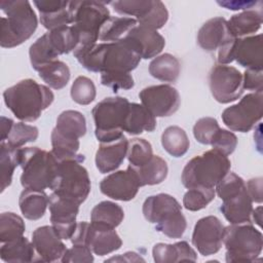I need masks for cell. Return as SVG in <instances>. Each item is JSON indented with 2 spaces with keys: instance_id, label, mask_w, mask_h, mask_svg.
<instances>
[{
  "instance_id": "cell-22",
  "label": "cell",
  "mask_w": 263,
  "mask_h": 263,
  "mask_svg": "<svg viewBox=\"0 0 263 263\" xmlns=\"http://www.w3.org/2000/svg\"><path fill=\"white\" fill-rule=\"evenodd\" d=\"M232 38L235 37L230 33L227 21L221 16L206 21L197 33V43L205 51H215Z\"/></svg>"
},
{
  "instance_id": "cell-14",
  "label": "cell",
  "mask_w": 263,
  "mask_h": 263,
  "mask_svg": "<svg viewBox=\"0 0 263 263\" xmlns=\"http://www.w3.org/2000/svg\"><path fill=\"white\" fill-rule=\"evenodd\" d=\"M79 205L78 202L54 192L49 195L50 222L62 239H70L73 235L77 225Z\"/></svg>"
},
{
  "instance_id": "cell-2",
  "label": "cell",
  "mask_w": 263,
  "mask_h": 263,
  "mask_svg": "<svg viewBox=\"0 0 263 263\" xmlns=\"http://www.w3.org/2000/svg\"><path fill=\"white\" fill-rule=\"evenodd\" d=\"M3 99L6 107L17 119L33 122L52 104L54 95L49 87L28 78L6 88Z\"/></svg>"
},
{
  "instance_id": "cell-29",
  "label": "cell",
  "mask_w": 263,
  "mask_h": 263,
  "mask_svg": "<svg viewBox=\"0 0 263 263\" xmlns=\"http://www.w3.org/2000/svg\"><path fill=\"white\" fill-rule=\"evenodd\" d=\"M227 25L235 38H242L255 34L262 25V13L258 10L248 9L233 14Z\"/></svg>"
},
{
  "instance_id": "cell-13",
  "label": "cell",
  "mask_w": 263,
  "mask_h": 263,
  "mask_svg": "<svg viewBox=\"0 0 263 263\" xmlns=\"http://www.w3.org/2000/svg\"><path fill=\"white\" fill-rule=\"evenodd\" d=\"M142 105L154 117H167L175 114L181 104L179 91L170 84L151 85L139 92Z\"/></svg>"
},
{
  "instance_id": "cell-21",
  "label": "cell",
  "mask_w": 263,
  "mask_h": 263,
  "mask_svg": "<svg viewBox=\"0 0 263 263\" xmlns=\"http://www.w3.org/2000/svg\"><path fill=\"white\" fill-rule=\"evenodd\" d=\"M128 148V140L123 135L121 138L101 143L96 153V166L101 174H107L117 170L123 162Z\"/></svg>"
},
{
  "instance_id": "cell-7",
  "label": "cell",
  "mask_w": 263,
  "mask_h": 263,
  "mask_svg": "<svg viewBox=\"0 0 263 263\" xmlns=\"http://www.w3.org/2000/svg\"><path fill=\"white\" fill-rule=\"evenodd\" d=\"M223 243L227 262H254L262 252L263 235L252 223L224 227Z\"/></svg>"
},
{
  "instance_id": "cell-15",
  "label": "cell",
  "mask_w": 263,
  "mask_h": 263,
  "mask_svg": "<svg viewBox=\"0 0 263 263\" xmlns=\"http://www.w3.org/2000/svg\"><path fill=\"white\" fill-rule=\"evenodd\" d=\"M224 226L216 216L199 219L193 228L192 245L202 256L218 253L223 243Z\"/></svg>"
},
{
  "instance_id": "cell-52",
  "label": "cell",
  "mask_w": 263,
  "mask_h": 263,
  "mask_svg": "<svg viewBox=\"0 0 263 263\" xmlns=\"http://www.w3.org/2000/svg\"><path fill=\"white\" fill-rule=\"evenodd\" d=\"M246 187L253 202L255 201V202L261 203L262 202V178L258 177V178H253L249 180L248 183L246 184Z\"/></svg>"
},
{
  "instance_id": "cell-36",
  "label": "cell",
  "mask_w": 263,
  "mask_h": 263,
  "mask_svg": "<svg viewBox=\"0 0 263 263\" xmlns=\"http://www.w3.org/2000/svg\"><path fill=\"white\" fill-rule=\"evenodd\" d=\"M39 77L51 88L62 89L70 80V69L66 63L55 60L37 70Z\"/></svg>"
},
{
  "instance_id": "cell-23",
  "label": "cell",
  "mask_w": 263,
  "mask_h": 263,
  "mask_svg": "<svg viewBox=\"0 0 263 263\" xmlns=\"http://www.w3.org/2000/svg\"><path fill=\"white\" fill-rule=\"evenodd\" d=\"M134 41L140 49L141 57L144 60L157 57L165 45V40L157 31L137 25L125 36Z\"/></svg>"
},
{
  "instance_id": "cell-31",
  "label": "cell",
  "mask_w": 263,
  "mask_h": 263,
  "mask_svg": "<svg viewBox=\"0 0 263 263\" xmlns=\"http://www.w3.org/2000/svg\"><path fill=\"white\" fill-rule=\"evenodd\" d=\"M181 64L171 53H162L155 57L149 64V73L152 77L164 81L175 82L180 75Z\"/></svg>"
},
{
  "instance_id": "cell-41",
  "label": "cell",
  "mask_w": 263,
  "mask_h": 263,
  "mask_svg": "<svg viewBox=\"0 0 263 263\" xmlns=\"http://www.w3.org/2000/svg\"><path fill=\"white\" fill-rule=\"evenodd\" d=\"M127 159L129 165L138 167L148 162L153 156V150L150 142L142 138H134L128 141Z\"/></svg>"
},
{
  "instance_id": "cell-16",
  "label": "cell",
  "mask_w": 263,
  "mask_h": 263,
  "mask_svg": "<svg viewBox=\"0 0 263 263\" xmlns=\"http://www.w3.org/2000/svg\"><path fill=\"white\" fill-rule=\"evenodd\" d=\"M139 180L130 165L125 171H116L105 177L100 183L101 192L115 200L129 201L140 189Z\"/></svg>"
},
{
  "instance_id": "cell-20",
  "label": "cell",
  "mask_w": 263,
  "mask_h": 263,
  "mask_svg": "<svg viewBox=\"0 0 263 263\" xmlns=\"http://www.w3.org/2000/svg\"><path fill=\"white\" fill-rule=\"evenodd\" d=\"M262 35H251L236 38L233 48V60L243 68L262 70L263 49Z\"/></svg>"
},
{
  "instance_id": "cell-46",
  "label": "cell",
  "mask_w": 263,
  "mask_h": 263,
  "mask_svg": "<svg viewBox=\"0 0 263 263\" xmlns=\"http://www.w3.org/2000/svg\"><path fill=\"white\" fill-rule=\"evenodd\" d=\"M220 125L214 117L199 118L193 126V136L197 142L203 145H211L214 137L220 129Z\"/></svg>"
},
{
  "instance_id": "cell-56",
  "label": "cell",
  "mask_w": 263,
  "mask_h": 263,
  "mask_svg": "<svg viewBox=\"0 0 263 263\" xmlns=\"http://www.w3.org/2000/svg\"><path fill=\"white\" fill-rule=\"evenodd\" d=\"M251 218H252V220H253L258 226H261V222H262V206H261V205H259V206L256 208L255 210L253 209Z\"/></svg>"
},
{
  "instance_id": "cell-6",
  "label": "cell",
  "mask_w": 263,
  "mask_h": 263,
  "mask_svg": "<svg viewBox=\"0 0 263 263\" xmlns=\"http://www.w3.org/2000/svg\"><path fill=\"white\" fill-rule=\"evenodd\" d=\"M59 160L52 152L39 147L20 149V166L22 167L21 184L26 189L44 191L51 189L58 173Z\"/></svg>"
},
{
  "instance_id": "cell-18",
  "label": "cell",
  "mask_w": 263,
  "mask_h": 263,
  "mask_svg": "<svg viewBox=\"0 0 263 263\" xmlns=\"http://www.w3.org/2000/svg\"><path fill=\"white\" fill-rule=\"evenodd\" d=\"M145 219L157 225H162L182 213V205L170 194L159 193L148 196L143 203Z\"/></svg>"
},
{
  "instance_id": "cell-53",
  "label": "cell",
  "mask_w": 263,
  "mask_h": 263,
  "mask_svg": "<svg viewBox=\"0 0 263 263\" xmlns=\"http://www.w3.org/2000/svg\"><path fill=\"white\" fill-rule=\"evenodd\" d=\"M217 3L230 10H248L259 3V1H217Z\"/></svg>"
},
{
  "instance_id": "cell-45",
  "label": "cell",
  "mask_w": 263,
  "mask_h": 263,
  "mask_svg": "<svg viewBox=\"0 0 263 263\" xmlns=\"http://www.w3.org/2000/svg\"><path fill=\"white\" fill-rule=\"evenodd\" d=\"M167 20H168V11L165 5L159 0H154L153 5L151 9L148 11V13L144 17L138 20L137 22H138V25L157 31L166 24Z\"/></svg>"
},
{
  "instance_id": "cell-12",
  "label": "cell",
  "mask_w": 263,
  "mask_h": 263,
  "mask_svg": "<svg viewBox=\"0 0 263 263\" xmlns=\"http://www.w3.org/2000/svg\"><path fill=\"white\" fill-rule=\"evenodd\" d=\"M209 86L214 99L221 104L237 100L243 93L242 74L228 65H215L209 73Z\"/></svg>"
},
{
  "instance_id": "cell-43",
  "label": "cell",
  "mask_w": 263,
  "mask_h": 263,
  "mask_svg": "<svg viewBox=\"0 0 263 263\" xmlns=\"http://www.w3.org/2000/svg\"><path fill=\"white\" fill-rule=\"evenodd\" d=\"M39 130L36 126L25 122H16L13 124L7 139L4 141L13 148H22L27 143L37 140Z\"/></svg>"
},
{
  "instance_id": "cell-47",
  "label": "cell",
  "mask_w": 263,
  "mask_h": 263,
  "mask_svg": "<svg viewBox=\"0 0 263 263\" xmlns=\"http://www.w3.org/2000/svg\"><path fill=\"white\" fill-rule=\"evenodd\" d=\"M101 84L111 88L114 92L120 89H130L134 87V78L129 73L118 71H106L101 73Z\"/></svg>"
},
{
  "instance_id": "cell-35",
  "label": "cell",
  "mask_w": 263,
  "mask_h": 263,
  "mask_svg": "<svg viewBox=\"0 0 263 263\" xmlns=\"http://www.w3.org/2000/svg\"><path fill=\"white\" fill-rule=\"evenodd\" d=\"M161 145L170 155L181 157L187 153L190 142L186 132L182 127L171 125L161 135Z\"/></svg>"
},
{
  "instance_id": "cell-49",
  "label": "cell",
  "mask_w": 263,
  "mask_h": 263,
  "mask_svg": "<svg viewBox=\"0 0 263 263\" xmlns=\"http://www.w3.org/2000/svg\"><path fill=\"white\" fill-rule=\"evenodd\" d=\"M211 145L214 149H217L228 156L234 152L237 146V137L230 130L220 128L214 137Z\"/></svg>"
},
{
  "instance_id": "cell-27",
  "label": "cell",
  "mask_w": 263,
  "mask_h": 263,
  "mask_svg": "<svg viewBox=\"0 0 263 263\" xmlns=\"http://www.w3.org/2000/svg\"><path fill=\"white\" fill-rule=\"evenodd\" d=\"M156 127V119L142 104L130 103L125 118L123 132L128 135H140L144 132H153Z\"/></svg>"
},
{
  "instance_id": "cell-5",
  "label": "cell",
  "mask_w": 263,
  "mask_h": 263,
  "mask_svg": "<svg viewBox=\"0 0 263 263\" xmlns=\"http://www.w3.org/2000/svg\"><path fill=\"white\" fill-rule=\"evenodd\" d=\"M72 27L79 35V43L74 53L81 52L97 44L100 31L111 16L105 2L95 0L70 1Z\"/></svg>"
},
{
  "instance_id": "cell-25",
  "label": "cell",
  "mask_w": 263,
  "mask_h": 263,
  "mask_svg": "<svg viewBox=\"0 0 263 263\" xmlns=\"http://www.w3.org/2000/svg\"><path fill=\"white\" fill-rule=\"evenodd\" d=\"M152 255L156 263H173L182 261L195 262L197 260L196 252L185 240H181L173 245L158 242L153 247Z\"/></svg>"
},
{
  "instance_id": "cell-54",
  "label": "cell",
  "mask_w": 263,
  "mask_h": 263,
  "mask_svg": "<svg viewBox=\"0 0 263 263\" xmlns=\"http://www.w3.org/2000/svg\"><path fill=\"white\" fill-rule=\"evenodd\" d=\"M0 120H1L0 121V123H1V142H4L7 139L14 122L12 119L7 118L5 116H1Z\"/></svg>"
},
{
  "instance_id": "cell-34",
  "label": "cell",
  "mask_w": 263,
  "mask_h": 263,
  "mask_svg": "<svg viewBox=\"0 0 263 263\" xmlns=\"http://www.w3.org/2000/svg\"><path fill=\"white\" fill-rule=\"evenodd\" d=\"M124 219L122 208L110 200H104L93 206L90 212V222L116 228Z\"/></svg>"
},
{
  "instance_id": "cell-24",
  "label": "cell",
  "mask_w": 263,
  "mask_h": 263,
  "mask_svg": "<svg viewBox=\"0 0 263 263\" xmlns=\"http://www.w3.org/2000/svg\"><path fill=\"white\" fill-rule=\"evenodd\" d=\"M220 211L230 224L252 223L253 200L247 191V187L235 195L224 199Z\"/></svg>"
},
{
  "instance_id": "cell-38",
  "label": "cell",
  "mask_w": 263,
  "mask_h": 263,
  "mask_svg": "<svg viewBox=\"0 0 263 263\" xmlns=\"http://www.w3.org/2000/svg\"><path fill=\"white\" fill-rule=\"evenodd\" d=\"M26 225L22 217L12 213L4 212L0 215V241L1 243L20 238L24 235Z\"/></svg>"
},
{
  "instance_id": "cell-50",
  "label": "cell",
  "mask_w": 263,
  "mask_h": 263,
  "mask_svg": "<svg viewBox=\"0 0 263 263\" xmlns=\"http://www.w3.org/2000/svg\"><path fill=\"white\" fill-rule=\"evenodd\" d=\"M61 261L63 263H91L93 262L92 251L83 245H73L71 249H67Z\"/></svg>"
},
{
  "instance_id": "cell-10",
  "label": "cell",
  "mask_w": 263,
  "mask_h": 263,
  "mask_svg": "<svg viewBox=\"0 0 263 263\" xmlns=\"http://www.w3.org/2000/svg\"><path fill=\"white\" fill-rule=\"evenodd\" d=\"M70 239L73 245L88 247L98 256L111 254L122 246V240L115 228L84 221L77 223Z\"/></svg>"
},
{
  "instance_id": "cell-51",
  "label": "cell",
  "mask_w": 263,
  "mask_h": 263,
  "mask_svg": "<svg viewBox=\"0 0 263 263\" xmlns=\"http://www.w3.org/2000/svg\"><path fill=\"white\" fill-rule=\"evenodd\" d=\"M243 89L253 92H263V75L262 70L246 69L242 74Z\"/></svg>"
},
{
  "instance_id": "cell-28",
  "label": "cell",
  "mask_w": 263,
  "mask_h": 263,
  "mask_svg": "<svg viewBox=\"0 0 263 263\" xmlns=\"http://www.w3.org/2000/svg\"><path fill=\"white\" fill-rule=\"evenodd\" d=\"M0 258L7 263L37 262V256L32 241L24 236L3 242L0 248Z\"/></svg>"
},
{
  "instance_id": "cell-30",
  "label": "cell",
  "mask_w": 263,
  "mask_h": 263,
  "mask_svg": "<svg viewBox=\"0 0 263 263\" xmlns=\"http://www.w3.org/2000/svg\"><path fill=\"white\" fill-rule=\"evenodd\" d=\"M132 168L134 170L141 187L160 184L165 180L168 173L166 161L157 155H153L145 164L138 167L132 166Z\"/></svg>"
},
{
  "instance_id": "cell-32",
  "label": "cell",
  "mask_w": 263,
  "mask_h": 263,
  "mask_svg": "<svg viewBox=\"0 0 263 263\" xmlns=\"http://www.w3.org/2000/svg\"><path fill=\"white\" fill-rule=\"evenodd\" d=\"M54 128L68 138L79 139L86 134V120L81 112L66 110L58 116Z\"/></svg>"
},
{
  "instance_id": "cell-48",
  "label": "cell",
  "mask_w": 263,
  "mask_h": 263,
  "mask_svg": "<svg viewBox=\"0 0 263 263\" xmlns=\"http://www.w3.org/2000/svg\"><path fill=\"white\" fill-rule=\"evenodd\" d=\"M216 193L222 199H226L246 189L243 179L234 173H228L216 186Z\"/></svg>"
},
{
  "instance_id": "cell-4",
  "label": "cell",
  "mask_w": 263,
  "mask_h": 263,
  "mask_svg": "<svg viewBox=\"0 0 263 263\" xmlns=\"http://www.w3.org/2000/svg\"><path fill=\"white\" fill-rule=\"evenodd\" d=\"M230 167L231 162L228 156L213 148L194 156L186 163L181 181L188 189L214 188L229 173Z\"/></svg>"
},
{
  "instance_id": "cell-3",
  "label": "cell",
  "mask_w": 263,
  "mask_h": 263,
  "mask_svg": "<svg viewBox=\"0 0 263 263\" xmlns=\"http://www.w3.org/2000/svg\"><path fill=\"white\" fill-rule=\"evenodd\" d=\"M0 8L5 14L1 17V47L12 48L32 37L38 20L28 0H2Z\"/></svg>"
},
{
  "instance_id": "cell-26",
  "label": "cell",
  "mask_w": 263,
  "mask_h": 263,
  "mask_svg": "<svg viewBox=\"0 0 263 263\" xmlns=\"http://www.w3.org/2000/svg\"><path fill=\"white\" fill-rule=\"evenodd\" d=\"M49 196L41 190L24 189L18 198V205L23 216L32 221L41 219L48 206Z\"/></svg>"
},
{
  "instance_id": "cell-37",
  "label": "cell",
  "mask_w": 263,
  "mask_h": 263,
  "mask_svg": "<svg viewBox=\"0 0 263 263\" xmlns=\"http://www.w3.org/2000/svg\"><path fill=\"white\" fill-rule=\"evenodd\" d=\"M20 149L9 146L6 142L0 143L1 192L10 186L14 170L20 165Z\"/></svg>"
},
{
  "instance_id": "cell-8",
  "label": "cell",
  "mask_w": 263,
  "mask_h": 263,
  "mask_svg": "<svg viewBox=\"0 0 263 263\" xmlns=\"http://www.w3.org/2000/svg\"><path fill=\"white\" fill-rule=\"evenodd\" d=\"M84 159V155L78 154L76 157L59 161L57 177L51 187L52 192L79 204L85 201L91 184L87 170L82 165Z\"/></svg>"
},
{
  "instance_id": "cell-44",
  "label": "cell",
  "mask_w": 263,
  "mask_h": 263,
  "mask_svg": "<svg viewBox=\"0 0 263 263\" xmlns=\"http://www.w3.org/2000/svg\"><path fill=\"white\" fill-rule=\"evenodd\" d=\"M70 95L79 105H89L96 99L97 90L93 81L86 76H78L72 83Z\"/></svg>"
},
{
  "instance_id": "cell-40",
  "label": "cell",
  "mask_w": 263,
  "mask_h": 263,
  "mask_svg": "<svg viewBox=\"0 0 263 263\" xmlns=\"http://www.w3.org/2000/svg\"><path fill=\"white\" fill-rule=\"evenodd\" d=\"M215 188L194 187L188 189L183 197V205L186 210L191 212L200 211L215 198Z\"/></svg>"
},
{
  "instance_id": "cell-39",
  "label": "cell",
  "mask_w": 263,
  "mask_h": 263,
  "mask_svg": "<svg viewBox=\"0 0 263 263\" xmlns=\"http://www.w3.org/2000/svg\"><path fill=\"white\" fill-rule=\"evenodd\" d=\"M50 140L52 147L51 152L59 161L76 157L78 155L77 152L80 147L79 139L68 138L53 128L50 135Z\"/></svg>"
},
{
  "instance_id": "cell-11",
  "label": "cell",
  "mask_w": 263,
  "mask_h": 263,
  "mask_svg": "<svg viewBox=\"0 0 263 263\" xmlns=\"http://www.w3.org/2000/svg\"><path fill=\"white\" fill-rule=\"evenodd\" d=\"M263 116V92H251L222 112L223 123L233 132H250Z\"/></svg>"
},
{
  "instance_id": "cell-55",
  "label": "cell",
  "mask_w": 263,
  "mask_h": 263,
  "mask_svg": "<svg viewBox=\"0 0 263 263\" xmlns=\"http://www.w3.org/2000/svg\"><path fill=\"white\" fill-rule=\"evenodd\" d=\"M107 261H127V262H137V261H145L142 257H140L137 253H135V252H126V253H124V254H121V255H119V256H117V257H112V258H110V259H108V260H106V262Z\"/></svg>"
},
{
  "instance_id": "cell-42",
  "label": "cell",
  "mask_w": 263,
  "mask_h": 263,
  "mask_svg": "<svg viewBox=\"0 0 263 263\" xmlns=\"http://www.w3.org/2000/svg\"><path fill=\"white\" fill-rule=\"evenodd\" d=\"M154 0H120L111 1L109 4L113 7L114 11L121 15L136 16V20L144 17L151 9Z\"/></svg>"
},
{
  "instance_id": "cell-9",
  "label": "cell",
  "mask_w": 263,
  "mask_h": 263,
  "mask_svg": "<svg viewBox=\"0 0 263 263\" xmlns=\"http://www.w3.org/2000/svg\"><path fill=\"white\" fill-rule=\"evenodd\" d=\"M130 102L122 97H108L99 102L91 111L100 143L111 142L123 136V126Z\"/></svg>"
},
{
  "instance_id": "cell-19",
  "label": "cell",
  "mask_w": 263,
  "mask_h": 263,
  "mask_svg": "<svg viewBox=\"0 0 263 263\" xmlns=\"http://www.w3.org/2000/svg\"><path fill=\"white\" fill-rule=\"evenodd\" d=\"M34 5L40 13V23L48 31L72 25L70 1L35 0Z\"/></svg>"
},
{
  "instance_id": "cell-1",
  "label": "cell",
  "mask_w": 263,
  "mask_h": 263,
  "mask_svg": "<svg viewBox=\"0 0 263 263\" xmlns=\"http://www.w3.org/2000/svg\"><path fill=\"white\" fill-rule=\"evenodd\" d=\"M74 57L87 71L100 73H129L138 67L142 59L137 44L126 37L115 42L97 43L86 50L75 53Z\"/></svg>"
},
{
  "instance_id": "cell-33",
  "label": "cell",
  "mask_w": 263,
  "mask_h": 263,
  "mask_svg": "<svg viewBox=\"0 0 263 263\" xmlns=\"http://www.w3.org/2000/svg\"><path fill=\"white\" fill-rule=\"evenodd\" d=\"M137 25V20L133 17L110 16L101 28L99 40L103 41L104 43H108L123 39L126 34Z\"/></svg>"
},
{
  "instance_id": "cell-17",
  "label": "cell",
  "mask_w": 263,
  "mask_h": 263,
  "mask_svg": "<svg viewBox=\"0 0 263 263\" xmlns=\"http://www.w3.org/2000/svg\"><path fill=\"white\" fill-rule=\"evenodd\" d=\"M37 262H55L62 259L67 248L53 226L44 225L36 228L32 233Z\"/></svg>"
}]
</instances>
